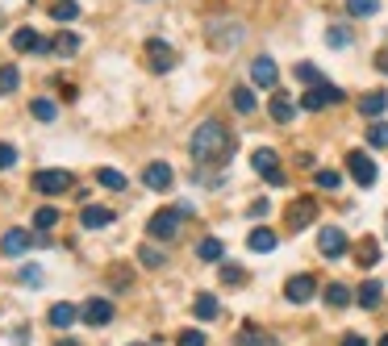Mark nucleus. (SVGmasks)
<instances>
[{
  "instance_id": "obj_1",
  "label": "nucleus",
  "mask_w": 388,
  "mask_h": 346,
  "mask_svg": "<svg viewBox=\"0 0 388 346\" xmlns=\"http://www.w3.org/2000/svg\"><path fill=\"white\" fill-rule=\"evenodd\" d=\"M192 155L196 163H226L234 155V134L222 121H201L192 134Z\"/></svg>"
},
{
  "instance_id": "obj_2",
  "label": "nucleus",
  "mask_w": 388,
  "mask_h": 346,
  "mask_svg": "<svg viewBox=\"0 0 388 346\" xmlns=\"http://www.w3.org/2000/svg\"><path fill=\"white\" fill-rule=\"evenodd\" d=\"M71 171H59V167H46V171H33V192H42V196H63V192H71Z\"/></svg>"
},
{
  "instance_id": "obj_3",
  "label": "nucleus",
  "mask_w": 388,
  "mask_h": 346,
  "mask_svg": "<svg viewBox=\"0 0 388 346\" xmlns=\"http://www.w3.org/2000/svg\"><path fill=\"white\" fill-rule=\"evenodd\" d=\"M184 213H188V209H159V213L150 217V226H146V234H150L155 242H163V238L171 242V238L180 234V217H184Z\"/></svg>"
},
{
  "instance_id": "obj_4",
  "label": "nucleus",
  "mask_w": 388,
  "mask_h": 346,
  "mask_svg": "<svg viewBox=\"0 0 388 346\" xmlns=\"http://www.w3.org/2000/svg\"><path fill=\"white\" fill-rule=\"evenodd\" d=\"M251 167H255V171H259V175L267 180V184H276V188L284 184V171H280V159H276V150L259 146V150L251 155Z\"/></svg>"
},
{
  "instance_id": "obj_5",
  "label": "nucleus",
  "mask_w": 388,
  "mask_h": 346,
  "mask_svg": "<svg viewBox=\"0 0 388 346\" xmlns=\"http://www.w3.org/2000/svg\"><path fill=\"white\" fill-rule=\"evenodd\" d=\"M347 171H351V180H355L359 188H372V184H376V175H380V171H376V163H372L364 150H351V155H347Z\"/></svg>"
},
{
  "instance_id": "obj_6",
  "label": "nucleus",
  "mask_w": 388,
  "mask_h": 346,
  "mask_svg": "<svg viewBox=\"0 0 388 346\" xmlns=\"http://www.w3.org/2000/svg\"><path fill=\"white\" fill-rule=\"evenodd\" d=\"M347 246H351V238H347L339 226H326V230L318 234V251H322L326 259H343V255H347Z\"/></svg>"
},
{
  "instance_id": "obj_7",
  "label": "nucleus",
  "mask_w": 388,
  "mask_h": 346,
  "mask_svg": "<svg viewBox=\"0 0 388 346\" xmlns=\"http://www.w3.org/2000/svg\"><path fill=\"white\" fill-rule=\"evenodd\" d=\"M79 317H84V326H109L113 322V301H104V297H88L84 301V309H79Z\"/></svg>"
},
{
  "instance_id": "obj_8",
  "label": "nucleus",
  "mask_w": 388,
  "mask_h": 346,
  "mask_svg": "<svg viewBox=\"0 0 388 346\" xmlns=\"http://www.w3.org/2000/svg\"><path fill=\"white\" fill-rule=\"evenodd\" d=\"M313 217H318V200H313V196H297V200L288 205V213H284V221H288L293 230H305Z\"/></svg>"
},
{
  "instance_id": "obj_9",
  "label": "nucleus",
  "mask_w": 388,
  "mask_h": 346,
  "mask_svg": "<svg viewBox=\"0 0 388 346\" xmlns=\"http://www.w3.org/2000/svg\"><path fill=\"white\" fill-rule=\"evenodd\" d=\"M284 297H288L293 305H309V301L318 297V280H313V276H293V280L284 284Z\"/></svg>"
},
{
  "instance_id": "obj_10",
  "label": "nucleus",
  "mask_w": 388,
  "mask_h": 346,
  "mask_svg": "<svg viewBox=\"0 0 388 346\" xmlns=\"http://www.w3.org/2000/svg\"><path fill=\"white\" fill-rule=\"evenodd\" d=\"M209 42H213L217 50H230V46H238V42H242V25L217 21V25H209Z\"/></svg>"
},
{
  "instance_id": "obj_11",
  "label": "nucleus",
  "mask_w": 388,
  "mask_h": 346,
  "mask_svg": "<svg viewBox=\"0 0 388 346\" xmlns=\"http://www.w3.org/2000/svg\"><path fill=\"white\" fill-rule=\"evenodd\" d=\"M142 180H146V188H155V192H167V188L176 184V171H171L167 163H146Z\"/></svg>"
},
{
  "instance_id": "obj_12",
  "label": "nucleus",
  "mask_w": 388,
  "mask_h": 346,
  "mask_svg": "<svg viewBox=\"0 0 388 346\" xmlns=\"http://www.w3.org/2000/svg\"><path fill=\"white\" fill-rule=\"evenodd\" d=\"M13 50H21V54H25V50H38V54H42V50H54V42L38 38V33L25 25V29H17V33H13Z\"/></svg>"
},
{
  "instance_id": "obj_13",
  "label": "nucleus",
  "mask_w": 388,
  "mask_h": 346,
  "mask_svg": "<svg viewBox=\"0 0 388 346\" xmlns=\"http://www.w3.org/2000/svg\"><path fill=\"white\" fill-rule=\"evenodd\" d=\"M29 242H33V234L17 226V230H8V234L0 238V255H8V259H17V255H21V251L29 246Z\"/></svg>"
},
{
  "instance_id": "obj_14",
  "label": "nucleus",
  "mask_w": 388,
  "mask_h": 346,
  "mask_svg": "<svg viewBox=\"0 0 388 346\" xmlns=\"http://www.w3.org/2000/svg\"><path fill=\"white\" fill-rule=\"evenodd\" d=\"M251 79L259 84V88H276V79H280V71H276V63L263 54V58H255L251 63Z\"/></svg>"
},
{
  "instance_id": "obj_15",
  "label": "nucleus",
  "mask_w": 388,
  "mask_h": 346,
  "mask_svg": "<svg viewBox=\"0 0 388 346\" xmlns=\"http://www.w3.org/2000/svg\"><path fill=\"white\" fill-rule=\"evenodd\" d=\"M75 317H79V309H75V305H67V301L50 305V313H46V322H50L54 330H71V326H75Z\"/></svg>"
},
{
  "instance_id": "obj_16",
  "label": "nucleus",
  "mask_w": 388,
  "mask_h": 346,
  "mask_svg": "<svg viewBox=\"0 0 388 346\" xmlns=\"http://www.w3.org/2000/svg\"><path fill=\"white\" fill-rule=\"evenodd\" d=\"M146 54H150V67H155V71H167V67L176 63V50H171L167 42H159V38L146 42Z\"/></svg>"
},
{
  "instance_id": "obj_17",
  "label": "nucleus",
  "mask_w": 388,
  "mask_h": 346,
  "mask_svg": "<svg viewBox=\"0 0 388 346\" xmlns=\"http://www.w3.org/2000/svg\"><path fill=\"white\" fill-rule=\"evenodd\" d=\"M79 221H84L88 230H104V226L113 221V209H104V205H84V213H79Z\"/></svg>"
},
{
  "instance_id": "obj_18",
  "label": "nucleus",
  "mask_w": 388,
  "mask_h": 346,
  "mask_svg": "<svg viewBox=\"0 0 388 346\" xmlns=\"http://www.w3.org/2000/svg\"><path fill=\"white\" fill-rule=\"evenodd\" d=\"M380 297H385V284H380V280H368V284L355 288V301H359L364 309H380Z\"/></svg>"
},
{
  "instance_id": "obj_19",
  "label": "nucleus",
  "mask_w": 388,
  "mask_h": 346,
  "mask_svg": "<svg viewBox=\"0 0 388 346\" xmlns=\"http://www.w3.org/2000/svg\"><path fill=\"white\" fill-rule=\"evenodd\" d=\"M276 242H280V238H276V230H263V226H259V230H251V238H247V246H251V251H259V255L276 251Z\"/></svg>"
},
{
  "instance_id": "obj_20",
  "label": "nucleus",
  "mask_w": 388,
  "mask_h": 346,
  "mask_svg": "<svg viewBox=\"0 0 388 346\" xmlns=\"http://www.w3.org/2000/svg\"><path fill=\"white\" fill-rule=\"evenodd\" d=\"M222 255H226L222 238H201V242H196V259H201V263H222Z\"/></svg>"
},
{
  "instance_id": "obj_21",
  "label": "nucleus",
  "mask_w": 388,
  "mask_h": 346,
  "mask_svg": "<svg viewBox=\"0 0 388 346\" xmlns=\"http://www.w3.org/2000/svg\"><path fill=\"white\" fill-rule=\"evenodd\" d=\"M355 263H359V267H376V263H380V242H376V238H364L359 251H355Z\"/></svg>"
},
{
  "instance_id": "obj_22",
  "label": "nucleus",
  "mask_w": 388,
  "mask_h": 346,
  "mask_svg": "<svg viewBox=\"0 0 388 346\" xmlns=\"http://www.w3.org/2000/svg\"><path fill=\"white\" fill-rule=\"evenodd\" d=\"M385 109H388L385 92H368V96H359V113H364V117H380Z\"/></svg>"
},
{
  "instance_id": "obj_23",
  "label": "nucleus",
  "mask_w": 388,
  "mask_h": 346,
  "mask_svg": "<svg viewBox=\"0 0 388 346\" xmlns=\"http://www.w3.org/2000/svg\"><path fill=\"white\" fill-rule=\"evenodd\" d=\"M322 297H326V305H330V309H343V305H351V301H355L347 284H326V292H322Z\"/></svg>"
},
{
  "instance_id": "obj_24",
  "label": "nucleus",
  "mask_w": 388,
  "mask_h": 346,
  "mask_svg": "<svg viewBox=\"0 0 388 346\" xmlns=\"http://www.w3.org/2000/svg\"><path fill=\"white\" fill-rule=\"evenodd\" d=\"M192 313H196L201 322H213V317H217V297H213V292H201V297L192 301Z\"/></svg>"
},
{
  "instance_id": "obj_25",
  "label": "nucleus",
  "mask_w": 388,
  "mask_h": 346,
  "mask_svg": "<svg viewBox=\"0 0 388 346\" xmlns=\"http://www.w3.org/2000/svg\"><path fill=\"white\" fill-rule=\"evenodd\" d=\"M272 117H276L280 125H288V121H293V100H288L284 92H276V96H272Z\"/></svg>"
},
{
  "instance_id": "obj_26",
  "label": "nucleus",
  "mask_w": 388,
  "mask_h": 346,
  "mask_svg": "<svg viewBox=\"0 0 388 346\" xmlns=\"http://www.w3.org/2000/svg\"><path fill=\"white\" fill-rule=\"evenodd\" d=\"M50 17H54V21H75V17H79V4H75V0H54V4H50Z\"/></svg>"
},
{
  "instance_id": "obj_27",
  "label": "nucleus",
  "mask_w": 388,
  "mask_h": 346,
  "mask_svg": "<svg viewBox=\"0 0 388 346\" xmlns=\"http://www.w3.org/2000/svg\"><path fill=\"white\" fill-rule=\"evenodd\" d=\"M17 84H21L17 67H13V63H4V67H0V96H13V92H17Z\"/></svg>"
},
{
  "instance_id": "obj_28",
  "label": "nucleus",
  "mask_w": 388,
  "mask_h": 346,
  "mask_svg": "<svg viewBox=\"0 0 388 346\" xmlns=\"http://www.w3.org/2000/svg\"><path fill=\"white\" fill-rule=\"evenodd\" d=\"M54 50H59V54H75V50H79V38L67 33V29H59V33H54Z\"/></svg>"
},
{
  "instance_id": "obj_29",
  "label": "nucleus",
  "mask_w": 388,
  "mask_h": 346,
  "mask_svg": "<svg viewBox=\"0 0 388 346\" xmlns=\"http://www.w3.org/2000/svg\"><path fill=\"white\" fill-rule=\"evenodd\" d=\"M230 100H234V109H238V113H255V92H251V88H234V96H230Z\"/></svg>"
},
{
  "instance_id": "obj_30",
  "label": "nucleus",
  "mask_w": 388,
  "mask_h": 346,
  "mask_svg": "<svg viewBox=\"0 0 388 346\" xmlns=\"http://www.w3.org/2000/svg\"><path fill=\"white\" fill-rule=\"evenodd\" d=\"M301 109H305V113H318V109H326V96H322V88H318V84H313V88L301 96Z\"/></svg>"
},
{
  "instance_id": "obj_31",
  "label": "nucleus",
  "mask_w": 388,
  "mask_h": 346,
  "mask_svg": "<svg viewBox=\"0 0 388 346\" xmlns=\"http://www.w3.org/2000/svg\"><path fill=\"white\" fill-rule=\"evenodd\" d=\"M163 259H167V255H163L159 246H142V251H138V263H142V267H150V272H155V267H163Z\"/></svg>"
},
{
  "instance_id": "obj_32",
  "label": "nucleus",
  "mask_w": 388,
  "mask_h": 346,
  "mask_svg": "<svg viewBox=\"0 0 388 346\" xmlns=\"http://www.w3.org/2000/svg\"><path fill=\"white\" fill-rule=\"evenodd\" d=\"M368 146H376V150H385V146H388V125H385V121L368 125Z\"/></svg>"
},
{
  "instance_id": "obj_33",
  "label": "nucleus",
  "mask_w": 388,
  "mask_h": 346,
  "mask_svg": "<svg viewBox=\"0 0 388 346\" xmlns=\"http://www.w3.org/2000/svg\"><path fill=\"white\" fill-rule=\"evenodd\" d=\"M380 8V0H347V13L351 17H372Z\"/></svg>"
},
{
  "instance_id": "obj_34",
  "label": "nucleus",
  "mask_w": 388,
  "mask_h": 346,
  "mask_svg": "<svg viewBox=\"0 0 388 346\" xmlns=\"http://www.w3.org/2000/svg\"><path fill=\"white\" fill-rule=\"evenodd\" d=\"M29 113H33V117H38V121H54V100H46V96H38V100H33V109H29Z\"/></svg>"
},
{
  "instance_id": "obj_35",
  "label": "nucleus",
  "mask_w": 388,
  "mask_h": 346,
  "mask_svg": "<svg viewBox=\"0 0 388 346\" xmlns=\"http://www.w3.org/2000/svg\"><path fill=\"white\" fill-rule=\"evenodd\" d=\"M96 180H100L104 188H125V175H121V171H113V167H100V171H96Z\"/></svg>"
},
{
  "instance_id": "obj_36",
  "label": "nucleus",
  "mask_w": 388,
  "mask_h": 346,
  "mask_svg": "<svg viewBox=\"0 0 388 346\" xmlns=\"http://www.w3.org/2000/svg\"><path fill=\"white\" fill-rule=\"evenodd\" d=\"M238 346H276L267 334H259V330H242L238 334Z\"/></svg>"
},
{
  "instance_id": "obj_37",
  "label": "nucleus",
  "mask_w": 388,
  "mask_h": 346,
  "mask_svg": "<svg viewBox=\"0 0 388 346\" xmlns=\"http://www.w3.org/2000/svg\"><path fill=\"white\" fill-rule=\"evenodd\" d=\"M326 42H330V46H351V29L330 25V29H326Z\"/></svg>"
},
{
  "instance_id": "obj_38",
  "label": "nucleus",
  "mask_w": 388,
  "mask_h": 346,
  "mask_svg": "<svg viewBox=\"0 0 388 346\" xmlns=\"http://www.w3.org/2000/svg\"><path fill=\"white\" fill-rule=\"evenodd\" d=\"M297 79H301V84H322V71H318L313 63H297Z\"/></svg>"
},
{
  "instance_id": "obj_39",
  "label": "nucleus",
  "mask_w": 388,
  "mask_h": 346,
  "mask_svg": "<svg viewBox=\"0 0 388 346\" xmlns=\"http://www.w3.org/2000/svg\"><path fill=\"white\" fill-rule=\"evenodd\" d=\"M54 221H59V209H50V205H46V209H38V213H33V226H38V230H50V226H54Z\"/></svg>"
},
{
  "instance_id": "obj_40",
  "label": "nucleus",
  "mask_w": 388,
  "mask_h": 346,
  "mask_svg": "<svg viewBox=\"0 0 388 346\" xmlns=\"http://www.w3.org/2000/svg\"><path fill=\"white\" fill-rule=\"evenodd\" d=\"M318 88H322V96H326V104H343V96H347L343 88H334V84H326V79H322Z\"/></svg>"
},
{
  "instance_id": "obj_41",
  "label": "nucleus",
  "mask_w": 388,
  "mask_h": 346,
  "mask_svg": "<svg viewBox=\"0 0 388 346\" xmlns=\"http://www.w3.org/2000/svg\"><path fill=\"white\" fill-rule=\"evenodd\" d=\"M318 188H343V175L339 171H318Z\"/></svg>"
},
{
  "instance_id": "obj_42",
  "label": "nucleus",
  "mask_w": 388,
  "mask_h": 346,
  "mask_svg": "<svg viewBox=\"0 0 388 346\" xmlns=\"http://www.w3.org/2000/svg\"><path fill=\"white\" fill-rule=\"evenodd\" d=\"M242 280H247L242 267H222V284H242Z\"/></svg>"
},
{
  "instance_id": "obj_43",
  "label": "nucleus",
  "mask_w": 388,
  "mask_h": 346,
  "mask_svg": "<svg viewBox=\"0 0 388 346\" xmlns=\"http://www.w3.org/2000/svg\"><path fill=\"white\" fill-rule=\"evenodd\" d=\"M13 163H17V150H13L8 142H0V171H8Z\"/></svg>"
},
{
  "instance_id": "obj_44",
  "label": "nucleus",
  "mask_w": 388,
  "mask_h": 346,
  "mask_svg": "<svg viewBox=\"0 0 388 346\" xmlns=\"http://www.w3.org/2000/svg\"><path fill=\"white\" fill-rule=\"evenodd\" d=\"M180 346H205V334H201V330H184V334H180Z\"/></svg>"
},
{
  "instance_id": "obj_45",
  "label": "nucleus",
  "mask_w": 388,
  "mask_h": 346,
  "mask_svg": "<svg viewBox=\"0 0 388 346\" xmlns=\"http://www.w3.org/2000/svg\"><path fill=\"white\" fill-rule=\"evenodd\" d=\"M21 280H25V284H38V280H42V272H38V267H21Z\"/></svg>"
},
{
  "instance_id": "obj_46",
  "label": "nucleus",
  "mask_w": 388,
  "mask_h": 346,
  "mask_svg": "<svg viewBox=\"0 0 388 346\" xmlns=\"http://www.w3.org/2000/svg\"><path fill=\"white\" fill-rule=\"evenodd\" d=\"M109 280H113V288H125V267H113Z\"/></svg>"
},
{
  "instance_id": "obj_47",
  "label": "nucleus",
  "mask_w": 388,
  "mask_h": 346,
  "mask_svg": "<svg viewBox=\"0 0 388 346\" xmlns=\"http://www.w3.org/2000/svg\"><path fill=\"white\" fill-rule=\"evenodd\" d=\"M343 346H368V343H364L359 334H347V338H343Z\"/></svg>"
},
{
  "instance_id": "obj_48",
  "label": "nucleus",
  "mask_w": 388,
  "mask_h": 346,
  "mask_svg": "<svg viewBox=\"0 0 388 346\" xmlns=\"http://www.w3.org/2000/svg\"><path fill=\"white\" fill-rule=\"evenodd\" d=\"M380 346H388V334H385V338H380Z\"/></svg>"
},
{
  "instance_id": "obj_49",
  "label": "nucleus",
  "mask_w": 388,
  "mask_h": 346,
  "mask_svg": "<svg viewBox=\"0 0 388 346\" xmlns=\"http://www.w3.org/2000/svg\"><path fill=\"white\" fill-rule=\"evenodd\" d=\"M130 346H142V343H130Z\"/></svg>"
},
{
  "instance_id": "obj_50",
  "label": "nucleus",
  "mask_w": 388,
  "mask_h": 346,
  "mask_svg": "<svg viewBox=\"0 0 388 346\" xmlns=\"http://www.w3.org/2000/svg\"><path fill=\"white\" fill-rule=\"evenodd\" d=\"M385 67H388V58H385Z\"/></svg>"
}]
</instances>
